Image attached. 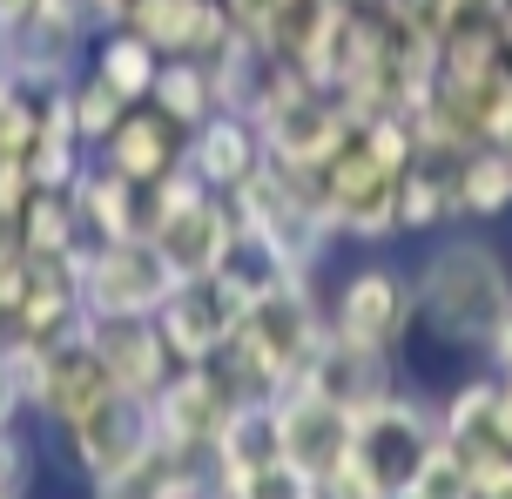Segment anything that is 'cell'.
Returning <instances> with one entry per match:
<instances>
[{
	"label": "cell",
	"mask_w": 512,
	"mask_h": 499,
	"mask_svg": "<svg viewBox=\"0 0 512 499\" xmlns=\"http://www.w3.org/2000/svg\"><path fill=\"white\" fill-rule=\"evenodd\" d=\"M425 311H432V324L452 344H492L512 317V290H506L499 257L479 250V243H452V250L432 263Z\"/></svg>",
	"instance_id": "obj_1"
}]
</instances>
